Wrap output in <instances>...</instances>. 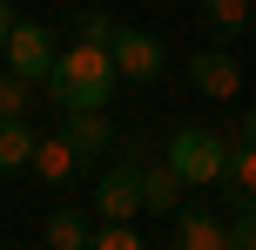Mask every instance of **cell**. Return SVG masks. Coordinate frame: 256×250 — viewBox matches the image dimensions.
<instances>
[{
    "label": "cell",
    "mask_w": 256,
    "mask_h": 250,
    "mask_svg": "<svg viewBox=\"0 0 256 250\" xmlns=\"http://www.w3.org/2000/svg\"><path fill=\"white\" fill-rule=\"evenodd\" d=\"M122 88L115 61H108V48H88V41H74L68 54H54V75H48V95L61 108H108V95Z\"/></svg>",
    "instance_id": "1"
},
{
    "label": "cell",
    "mask_w": 256,
    "mask_h": 250,
    "mask_svg": "<svg viewBox=\"0 0 256 250\" xmlns=\"http://www.w3.org/2000/svg\"><path fill=\"white\" fill-rule=\"evenodd\" d=\"M168 169H176L182 183L209 189V183L230 176V142H222L216 129H176L168 135Z\"/></svg>",
    "instance_id": "2"
},
{
    "label": "cell",
    "mask_w": 256,
    "mask_h": 250,
    "mask_svg": "<svg viewBox=\"0 0 256 250\" xmlns=\"http://www.w3.org/2000/svg\"><path fill=\"white\" fill-rule=\"evenodd\" d=\"M7 68L20 81H34V88H48V75H54V34H48V21H14V34H7Z\"/></svg>",
    "instance_id": "3"
},
{
    "label": "cell",
    "mask_w": 256,
    "mask_h": 250,
    "mask_svg": "<svg viewBox=\"0 0 256 250\" xmlns=\"http://www.w3.org/2000/svg\"><path fill=\"white\" fill-rule=\"evenodd\" d=\"M108 61H115V75H122V81L148 88V81H162V41L142 34V27H122V34L108 41Z\"/></svg>",
    "instance_id": "4"
},
{
    "label": "cell",
    "mask_w": 256,
    "mask_h": 250,
    "mask_svg": "<svg viewBox=\"0 0 256 250\" xmlns=\"http://www.w3.org/2000/svg\"><path fill=\"white\" fill-rule=\"evenodd\" d=\"M142 210V169H108L102 183H94V216H102V223H128V216Z\"/></svg>",
    "instance_id": "5"
},
{
    "label": "cell",
    "mask_w": 256,
    "mask_h": 250,
    "mask_svg": "<svg viewBox=\"0 0 256 250\" xmlns=\"http://www.w3.org/2000/svg\"><path fill=\"white\" fill-rule=\"evenodd\" d=\"M189 81L209 95V102H230V95L243 88V68H236L222 48H196V61H189Z\"/></svg>",
    "instance_id": "6"
},
{
    "label": "cell",
    "mask_w": 256,
    "mask_h": 250,
    "mask_svg": "<svg viewBox=\"0 0 256 250\" xmlns=\"http://www.w3.org/2000/svg\"><path fill=\"white\" fill-rule=\"evenodd\" d=\"M81 162H88V156H81L68 135H40V142H34V162H27V169H34L40 183H74V176H81Z\"/></svg>",
    "instance_id": "7"
},
{
    "label": "cell",
    "mask_w": 256,
    "mask_h": 250,
    "mask_svg": "<svg viewBox=\"0 0 256 250\" xmlns=\"http://www.w3.org/2000/svg\"><path fill=\"white\" fill-rule=\"evenodd\" d=\"M61 135H68V142L81 149V156H102V149L115 142V122H108V108H68Z\"/></svg>",
    "instance_id": "8"
},
{
    "label": "cell",
    "mask_w": 256,
    "mask_h": 250,
    "mask_svg": "<svg viewBox=\"0 0 256 250\" xmlns=\"http://www.w3.org/2000/svg\"><path fill=\"white\" fill-rule=\"evenodd\" d=\"M176 203H182V176L168 169V162L142 169V210H148V216H162V210H176Z\"/></svg>",
    "instance_id": "9"
},
{
    "label": "cell",
    "mask_w": 256,
    "mask_h": 250,
    "mask_svg": "<svg viewBox=\"0 0 256 250\" xmlns=\"http://www.w3.org/2000/svg\"><path fill=\"white\" fill-rule=\"evenodd\" d=\"M34 142H40V135L27 129V115L20 122H0V176L27 169V162H34Z\"/></svg>",
    "instance_id": "10"
},
{
    "label": "cell",
    "mask_w": 256,
    "mask_h": 250,
    "mask_svg": "<svg viewBox=\"0 0 256 250\" xmlns=\"http://www.w3.org/2000/svg\"><path fill=\"white\" fill-rule=\"evenodd\" d=\"M40 237H48L54 250H88V243H94V223H88V216H81V210H54Z\"/></svg>",
    "instance_id": "11"
},
{
    "label": "cell",
    "mask_w": 256,
    "mask_h": 250,
    "mask_svg": "<svg viewBox=\"0 0 256 250\" xmlns=\"http://www.w3.org/2000/svg\"><path fill=\"white\" fill-rule=\"evenodd\" d=\"M176 250H230V230L209 223L202 210H189V216L176 223Z\"/></svg>",
    "instance_id": "12"
},
{
    "label": "cell",
    "mask_w": 256,
    "mask_h": 250,
    "mask_svg": "<svg viewBox=\"0 0 256 250\" xmlns=\"http://www.w3.org/2000/svg\"><path fill=\"white\" fill-rule=\"evenodd\" d=\"M250 0H202V21H209V34H216V41H236V34H243V27H250Z\"/></svg>",
    "instance_id": "13"
},
{
    "label": "cell",
    "mask_w": 256,
    "mask_h": 250,
    "mask_svg": "<svg viewBox=\"0 0 256 250\" xmlns=\"http://www.w3.org/2000/svg\"><path fill=\"white\" fill-rule=\"evenodd\" d=\"M222 183L243 196V210H256V142H230V176Z\"/></svg>",
    "instance_id": "14"
},
{
    "label": "cell",
    "mask_w": 256,
    "mask_h": 250,
    "mask_svg": "<svg viewBox=\"0 0 256 250\" xmlns=\"http://www.w3.org/2000/svg\"><path fill=\"white\" fill-rule=\"evenodd\" d=\"M27 102H34V81H20L14 68H0V122H20Z\"/></svg>",
    "instance_id": "15"
},
{
    "label": "cell",
    "mask_w": 256,
    "mask_h": 250,
    "mask_svg": "<svg viewBox=\"0 0 256 250\" xmlns=\"http://www.w3.org/2000/svg\"><path fill=\"white\" fill-rule=\"evenodd\" d=\"M115 34H122L115 14H81V21H74V41H88V48H108Z\"/></svg>",
    "instance_id": "16"
},
{
    "label": "cell",
    "mask_w": 256,
    "mask_h": 250,
    "mask_svg": "<svg viewBox=\"0 0 256 250\" xmlns=\"http://www.w3.org/2000/svg\"><path fill=\"white\" fill-rule=\"evenodd\" d=\"M88 250H142V237H135L128 223H102V230H94V243H88Z\"/></svg>",
    "instance_id": "17"
},
{
    "label": "cell",
    "mask_w": 256,
    "mask_h": 250,
    "mask_svg": "<svg viewBox=\"0 0 256 250\" xmlns=\"http://www.w3.org/2000/svg\"><path fill=\"white\" fill-rule=\"evenodd\" d=\"M230 250H256V210H243L230 223Z\"/></svg>",
    "instance_id": "18"
},
{
    "label": "cell",
    "mask_w": 256,
    "mask_h": 250,
    "mask_svg": "<svg viewBox=\"0 0 256 250\" xmlns=\"http://www.w3.org/2000/svg\"><path fill=\"white\" fill-rule=\"evenodd\" d=\"M14 21H20V14H14V0H0V61H7V34H14Z\"/></svg>",
    "instance_id": "19"
},
{
    "label": "cell",
    "mask_w": 256,
    "mask_h": 250,
    "mask_svg": "<svg viewBox=\"0 0 256 250\" xmlns=\"http://www.w3.org/2000/svg\"><path fill=\"white\" fill-rule=\"evenodd\" d=\"M236 142H256V108H250L243 122H236Z\"/></svg>",
    "instance_id": "20"
},
{
    "label": "cell",
    "mask_w": 256,
    "mask_h": 250,
    "mask_svg": "<svg viewBox=\"0 0 256 250\" xmlns=\"http://www.w3.org/2000/svg\"><path fill=\"white\" fill-rule=\"evenodd\" d=\"M40 250H54V243H40Z\"/></svg>",
    "instance_id": "21"
},
{
    "label": "cell",
    "mask_w": 256,
    "mask_h": 250,
    "mask_svg": "<svg viewBox=\"0 0 256 250\" xmlns=\"http://www.w3.org/2000/svg\"><path fill=\"white\" fill-rule=\"evenodd\" d=\"M250 27H256V14H250Z\"/></svg>",
    "instance_id": "22"
}]
</instances>
